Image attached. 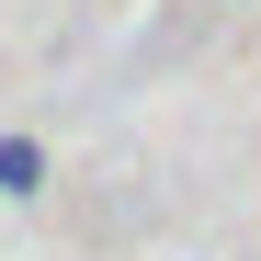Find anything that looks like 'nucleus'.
Here are the masks:
<instances>
[{
	"instance_id": "nucleus-1",
	"label": "nucleus",
	"mask_w": 261,
	"mask_h": 261,
	"mask_svg": "<svg viewBox=\"0 0 261 261\" xmlns=\"http://www.w3.org/2000/svg\"><path fill=\"white\" fill-rule=\"evenodd\" d=\"M23 193H46V148H34V137H0V204H23Z\"/></svg>"
},
{
	"instance_id": "nucleus-2",
	"label": "nucleus",
	"mask_w": 261,
	"mask_h": 261,
	"mask_svg": "<svg viewBox=\"0 0 261 261\" xmlns=\"http://www.w3.org/2000/svg\"><path fill=\"white\" fill-rule=\"evenodd\" d=\"M227 12H239V0H227Z\"/></svg>"
}]
</instances>
